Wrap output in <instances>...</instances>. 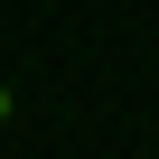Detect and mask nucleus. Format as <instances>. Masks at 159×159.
Here are the masks:
<instances>
[{
  "mask_svg": "<svg viewBox=\"0 0 159 159\" xmlns=\"http://www.w3.org/2000/svg\"><path fill=\"white\" fill-rule=\"evenodd\" d=\"M10 122H19V94H10V84H0V131H10Z\"/></svg>",
  "mask_w": 159,
  "mask_h": 159,
  "instance_id": "1",
  "label": "nucleus"
}]
</instances>
